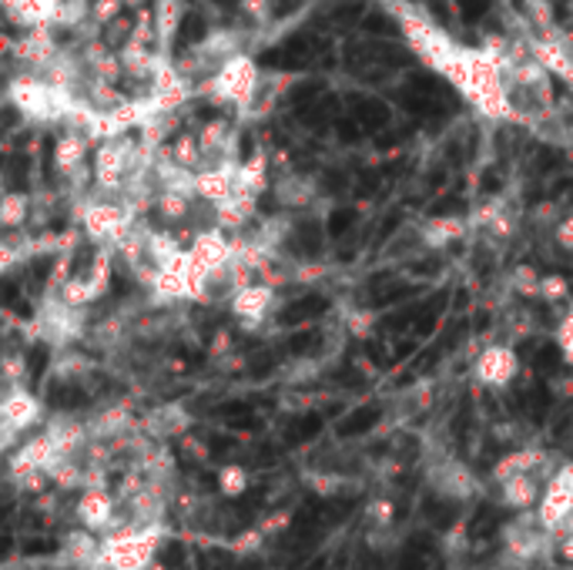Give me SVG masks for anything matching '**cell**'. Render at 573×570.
Instances as JSON below:
<instances>
[{
  "label": "cell",
  "instance_id": "18",
  "mask_svg": "<svg viewBox=\"0 0 573 570\" xmlns=\"http://www.w3.org/2000/svg\"><path fill=\"white\" fill-rule=\"evenodd\" d=\"M218 490H221L225 497H242V494L249 490V474H246V467H239V464L221 467V474H218Z\"/></svg>",
  "mask_w": 573,
  "mask_h": 570
},
{
  "label": "cell",
  "instance_id": "25",
  "mask_svg": "<svg viewBox=\"0 0 573 570\" xmlns=\"http://www.w3.org/2000/svg\"><path fill=\"white\" fill-rule=\"evenodd\" d=\"M125 4H128V8H142V4H145V0H125Z\"/></svg>",
  "mask_w": 573,
  "mask_h": 570
},
{
  "label": "cell",
  "instance_id": "7",
  "mask_svg": "<svg viewBox=\"0 0 573 570\" xmlns=\"http://www.w3.org/2000/svg\"><path fill=\"white\" fill-rule=\"evenodd\" d=\"M520 373V360L510 346H490L483 350V356L477 360V380L490 390H503L517 380Z\"/></svg>",
  "mask_w": 573,
  "mask_h": 570
},
{
  "label": "cell",
  "instance_id": "12",
  "mask_svg": "<svg viewBox=\"0 0 573 570\" xmlns=\"http://www.w3.org/2000/svg\"><path fill=\"white\" fill-rule=\"evenodd\" d=\"M91 142H94V138L84 135V132H77V128H67V132L54 142V168H58L61 178L71 175V172H77V168H84V158H87V145H91Z\"/></svg>",
  "mask_w": 573,
  "mask_h": 570
},
{
  "label": "cell",
  "instance_id": "16",
  "mask_svg": "<svg viewBox=\"0 0 573 570\" xmlns=\"http://www.w3.org/2000/svg\"><path fill=\"white\" fill-rule=\"evenodd\" d=\"M275 198H279L285 208H305V205H312V201L319 198V188H315L312 178L289 172L285 178L275 182Z\"/></svg>",
  "mask_w": 573,
  "mask_h": 570
},
{
  "label": "cell",
  "instance_id": "9",
  "mask_svg": "<svg viewBox=\"0 0 573 570\" xmlns=\"http://www.w3.org/2000/svg\"><path fill=\"white\" fill-rule=\"evenodd\" d=\"M188 413L181 410V406H175V403H168V406H158V410H152L148 416H145V423H142V429H145V436L148 439H155V443H165V439H175V436H185L188 433Z\"/></svg>",
  "mask_w": 573,
  "mask_h": 570
},
{
  "label": "cell",
  "instance_id": "22",
  "mask_svg": "<svg viewBox=\"0 0 573 570\" xmlns=\"http://www.w3.org/2000/svg\"><path fill=\"white\" fill-rule=\"evenodd\" d=\"M536 296H540L543 302H560V299L566 296V279H563V276H543Z\"/></svg>",
  "mask_w": 573,
  "mask_h": 570
},
{
  "label": "cell",
  "instance_id": "13",
  "mask_svg": "<svg viewBox=\"0 0 573 570\" xmlns=\"http://www.w3.org/2000/svg\"><path fill=\"white\" fill-rule=\"evenodd\" d=\"M61 553H64V560H67V563H74V567L87 570L91 563H97V560H101V540L94 537V530H87V527H74V530H67V533H64V540H61Z\"/></svg>",
  "mask_w": 573,
  "mask_h": 570
},
{
  "label": "cell",
  "instance_id": "24",
  "mask_svg": "<svg viewBox=\"0 0 573 570\" xmlns=\"http://www.w3.org/2000/svg\"><path fill=\"white\" fill-rule=\"evenodd\" d=\"M87 570H118V567H111V563H104V560H97V563H91Z\"/></svg>",
  "mask_w": 573,
  "mask_h": 570
},
{
  "label": "cell",
  "instance_id": "4",
  "mask_svg": "<svg viewBox=\"0 0 573 570\" xmlns=\"http://www.w3.org/2000/svg\"><path fill=\"white\" fill-rule=\"evenodd\" d=\"M426 480L446 500H470L480 490L473 470L463 460H456V456H439V460H433Z\"/></svg>",
  "mask_w": 573,
  "mask_h": 570
},
{
  "label": "cell",
  "instance_id": "23",
  "mask_svg": "<svg viewBox=\"0 0 573 570\" xmlns=\"http://www.w3.org/2000/svg\"><path fill=\"white\" fill-rule=\"evenodd\" d=\"M553 236H556V246H560L563 252H573V211L556 225V232H553Z\"/></svg>",
  "mask_w": 573,
  "mask_h": 570
},
{
  "label": "cell",
  "instance_id": "6",
  "mask_svg": "<svg viewBox=\"0 0 573 570\" xmlns=\"http://www.w3.org/2000/svg\"><path fill=\"white\" fill-rule=\"evenodd\" d=\"M114 514H118V500L107 494V487H84L81 500H77V520L94 530V533H107L114 524Z\"/></svg>",
  "mask_w": 573,
  "mask_h": 570
},
{
  "label": "cell",
  "instance_id": "11",
  "mask_svg": "<svg viewBox=\"0 0 573 570\" xmlns=\"http://www.w3.org/2000/svg\"><path fill=\"white\" fill-rule=\"evenodd\" d=\"M500 497L510 510L523 514V510H536L540 497H543V487H540V474H517V477H507L500 484Z\"/></svg>",
  "mask_w": 573,
  "mask_h": 570
},
{
  "label": "cell",
  "instance_id": "2",
  "mask_svg": "<svg viewBox=\"0 0 573 570\" xmlns=\"http://www.w3.org/2000/svg\"><path fill=\"white\" fill-rule=\"evenodd\" d=\"M262 87V74H259V64L242 51L236 58H228L221 64V71L208 81V94L215 104H225V107H239L246 111L256 94Z\"/></svg>",
  "mask_w": 573,
  "mask_h": 570
},
{
  "label": "cell",
  "instance_id": "1",
  "mask_svg": "<svg viewBox=\"0 0 573 570\" xmlns=\"http://www.w3.org/2000/svg\"><path fill=\"white\" fill-rule=\"evenodd\" d=\"M162 524H132L128 517L101 537V560L118 570H152L162 547Z\"/></svg>",
  "mask_w": 573,
  "mask_h": 570
},
{
  "label": "cell",
  "instance_id": "20",
  "mask_svg": "<svg viewBox=\"0 0 573 570\" xmlns=\"http://www.w3.org/2000/svg\"><path fill=\"white\" fill-rule=\"evenodd\" d=\"M510 286H513V292H520V296H536V292H540V276H536V269L520 266V269H513Z\"/></svg>",
  "mask_w": 573,
  "mask_h": 570
},
{
  "label": "cell",
  "instance_id": "14",
  "mask_svg": "<svg viewBox=\"0 0 573 570\" xmlns=\"http://www.w3.org/2000/svg\"><path fill=\"white\" fill-rule=\"evenodd\" d=\"M467 228H470V221H463V218H456V215H436V218H429L423 228H419V236H423V249H446V246H452L456 239H463L467 236Z\"/></svg>",
  "mask_w": 573,
  "mask_h": 570
},
{
  "label": "cell",
  "instance_id": "19",
  "mask_svg": "<svg viewBox=\"0 0 573 570\" xmlns=\"http://www.w3.org/2000/svg\"><path fill=\"white\" fill-rule=\"evenodd\" d=\"M239 14H242L252 28H262V24H269V18H272V0H239Z\"/></svg>",
  "mask_w": 573,
  "mask_h": 570
},
{
  "label": "cell",
  "instance_id": "17",
  "mask_svg": "<svg viewBox=\"0 0 573 570\" xmlns=\"http://www.w3.org/2000/svg\"><path fill=\"white\" fill-rule=\"evenodd\" d=\"M28 218H31V195L8 188L4 198H0V225H4V232H11V228H28Z\"/></svg>",
  "mask_w": 573,
  "mask_h": 570
},
{
  "label": "cell",
  "instance_id": "3",
  "mask_svg": "<svg viewBox=\"0 0 573 570\" xmlns=\"http://www.w3.org/2000/svg\"><path fill=\"white\" fill-rule=\"evenodd\" d=\"M44 416L41 400L28 390V386H14L4 390V403H0V426H4V446L8 453L14 449V439L24 436L31 426H38Z\"/></svg>",
  "mask_w": 573,
  "mask_h": 570
},
{
  "label": "cell",
  "instance_id": "15",
  "mask_svg": "<svg viewBox=\"0 0 573 570\" xmlns=\"http://www.w3.org/2000/svg\"><path fill=\"white\" fill-rule=\"evenodd\" d=\"M543 464H546V453H543V449H536V446L513 449V453H507L503 460L493 467V480H497V484H503L507 477H517V474H536Z\"/></svg>",
  "mask_w": 573,
  "mask_h": 570
},
{
  "label": "cell",
  "instance_id": "8",
  "mask_svg": "<svg viewBox=\"0 0 573 570\" xmlns=\"http://www.w3.org/2000/svg\"><path fill=\"white\" fill-rule=\"evenodd\" d=\"M536 517L543 520L546 530L556 533V530L573 517V490L550 477L546 487H543V497H540V504H536Z\"/></svg>",
  "mask_w": 573,
  "mask_h": 570
},
{
  "label": "cell",
  "instance_id": "5",
  "mask_svg": "<svg viewBox=\"0 0 573 570\" xmlns=\"http://www.w3.org/2000/svg\"><path fill=\"white\" fill-rule=\"evenodd\" d=\"M228 305H232V315L246 329H256V325H262L272 315V309H275V289L265 286V282H252V286L239 289V296L228 302Z\"/></svg>",
  "mask_w": 573,
  "mask_h": 570
},
{
  "label": "cell",
  "instance_id": "21",
  "mask_svg": "<svg viewBox=\"0 0 573 570\" xmlns=\"http://www.w3.org/2000/svg\"><path fill=\"white\" fill-rule=\"evenodd\" d=\"M373 325H376V312H369V309H353V312L346 315V329H350L353 335H369Z\"/></svg>",
  "mask_w": 573,
  "mask_h": 570
},
{
  "label": "cell",
  "instance_id": "10",
  "mask_svg": "<svg viewBox=\"0 0 573 570\" xmlns=\"http://www.w3.org/2000/svg\"><path fill=\"white\" fill-rule=\"evenodd\" d=\"M185 11H188L185 0H155L152 21H155V48H158L162 54H168L171 41L178 38L181 21H185Z\"/></svg>",
  "mask_w": 573,
  "mask_h": 570
}]
</instances>
